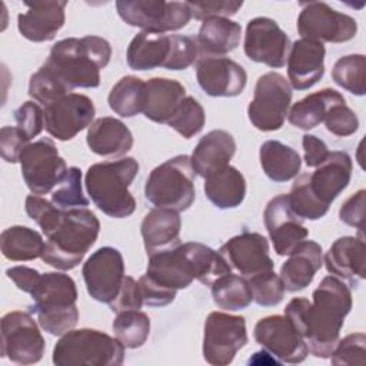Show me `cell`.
<instances>
[{"instance_id": "1", "label": "cell", "mask_w": 366, "mask_h": 366, "mask_svg": "<svg viewBox=\"0 0 366 366\" xmlns=\"http://www.w3.org/2000/svg\"><path fill=\"white\" fill-rule=\"evenodd\" d=\"M313 302L293 297L285 307V316L305 339L315 357H330L352 309L350 287L335 276H326L313 290Z\"/></svg>"}, {"instance_id": "2", "label": "cell", "mask_w": 366, "mask_h": 366, "mask_svg": "<svg viewBox=\"0 0 366 366\" xmlns=\"http://www.w3.org/2000/svg\"><path fill=\"white\" fill-rule=\"evenodd\" d=\"M110 57L112 46L100 36L69 37L51 46L43 66L70 92L79 87L96 89L100 84V70L109 64Z\"/></svg>"}, {"instance_id": "3", "label": "cell", "mask_w": 366, "mask_h": 366, "mask_svg": "<svg viewBox=\"0 0 366 366\" xmlns=\"http://www.w3.org/2000/svg\"><path fill=\"white\" fill-rule=\"evenodd\" d=\"M137 172L139 163L133 157L94 163L84 176L87 194L97 209L109 217H129L136 209V200L129 187Z\"/></svg>"}, {"instance_id": "4", "label": "cell", "mask_w": 366, "mask_h": 366, "mask_svg": "<svg viewBox=\"0 0 366 366\" xmlns=\"http://www.w3.org/2000/svg\"><path fill=\"white\" fill-rule=\"evenodd\" d=\"M99 232L100 222L87 207L64 210L59 224L46 236L41 260L54 269L71 270L96 243Z\"/></svg>"}, {"instance_id": "5", "label": "cell", "mask_w": 366, "mask_h": 366, "mask_svg": "<svg viewBox=\"0 0 366 366\" xmlns=\"http://www.w3.org/2000/svg\"><path fill=\"white\" fill-rule=\"evenodd\" d=\"M37 322L43 330L53 336H63L79 320L77 287L74 280L61 272H46L30 293Z\"/></svg>"}, {"instance_id": "6", "label": "cell", "mask_w": 366, "mask_h": 366, "mask_svg": "<svg viewBox=\"0 0 366 366\" xmlns=\"http://www.w3.org/2000/svg\"><path fill=\"white\" fill-rule=\"evenodd\" d=\"M199 56L196 39L183 34L140 31L129 43L126 59L132 70L146 71L157 67L184 70Z\"/></svg>"}, {"instance_id": "7", "label": "cell", "mask_w": 366, "mask_h": 366, "mask_svg": "<svg viewBox=\"0 0 366 366\" xmlns=\"http://www.w3.org/2000/svg\"><path fill=\"white\" fill-rule=\"evenodd\" d=\"M124 360V346L96 329H77L64 333L53 349L56 366H119Z\"/></svg>"}, {"instance_id": "8", "label": "cell", "mask_w": 366, "mask_h": 366, "mask_svg": "<svg viewBox=\"0 0 366 366\" xmlns=\"http://www.w3.org/2000/svg\"><path fill=\"white\" fill-rule=\"evenodd\" d=\"M194 176L190 156L177 154L150 172L144 184V196L154 207L184 212L196 197Z\"/></svg>"}, {"instance_id": "9", "label": "cell", "mask_w": 366, "mask_h": 366, "mask_svg": "<svg viewBox=\"0 0 366 366\" xmlns=\"http://www.w3.org/2000/svg\"><path fill=\"white\" fill-rule=\"evenodd\" d=\"M292 103V86L277 71L262 74L254 86L253 99L247 106V117L252 126L262 132L279 130L289 113Z\"/></svg>"}, {"instance_id": "10", "label": "cell", "mask_w": 366, "mask_h": 366, "mask_svg": "<svg viewBox=\"0 0 366 366\" xmlns=\"http://www.w3.org/2000/svg\"><path fill=\"white\" fill-rule=\"evenodd\" d=\"M116 9L126 24L150 33L180 30L192 19L186 1L119 0Z\"/></svg>"}, {"instance_id": "11", "label": "cell", "mask_w": 366, "mask_h": 366, "mask_svg": "<svg viewBox=\"0 0 366 366\" xmlns=\"http://www.w3.org/2000/svg\"><path fill=\"white\" fill-rule=\"evenodd\" d=\"M21 177L33 194H46L67 174V164L59 154L51 139L43 137L34 143H29L20 154Z\"/></svg>"}, {"instance_id": "12", "label": "cell", "mask_w": 366, "mask_h": 366, "mask_svg": "<svg viewBox=\"0 0 366 366\" xmlns=\"http://www.w3.org/2000/svg\"><path fill=\"white\" fill-rule=\"evenodd\" d=\"M247 343L243 316L212 312L203 330V357L213 366L230 365L237 352Z\"/></svg>"}, {"instance_id": "13", "label": "cell", "mask_w": 366, "mask_h": 366, "mask_svg": "<svg viewBox=\"0 0 366 366\" xmlns=\"http://www.w3.org/2000/svg\"><path fill=\"white\" fill-rule=\"evenodd\" d=\"M297 17V33L302 39L319 43H345L357 33L356 20L345 13L336 11L323 1L302 3Z\"/></svg>"}, {"instance_id": "14", "label": "cell", "mask_w": 366, "mask_h": 366, "mask_svg": "<svg viewBox=\"0 0 366 366\" xmlns=\"http://www.w3.org/2000/svg\"><path fill=\"white\" fill-rule=\"evenodd\" d=\"M44 339L29 312L11 310L1 317V356L17 365H33L44 355Z\"/></svg>"}, {"instance_id": "15", "label": "cell", "mask_w": 366, "mask_h": 366, "mask_svg": "<svg viewBox=\"0 0 366 366\" xmlns=\"http://www.w3.org/2000/svg\"><path fill=\"white\" fill-rule=\"evenodd\" d=\"M254 340L279 363H300L309 355L305 339L283 315H270L254 325Z\"/></svg>"}, {"instance_id": "16", "label": "cell", "mask_w": 366, "mask_h": 366, "mask_svg": "<svg viewBox=\"0 0 366 366\" xmlns=\"http://www.w3.org/2000/svg\"><path fill=\"white\" fill-rule=\"evenodd\" d=\"M290 39L269 17H254L249 20L244 33V54L256 63H263L272 69L283 67L290 51Z\"/></svg>"}, {"instance_id": "17", "label": "cell", "mask_w": 366, "mask_h": 366, "mask_svg": "<svg viewBox=\"0 0 366 366\" xmlns=\"http://www.w3.org/2000/svg\"><path fill=\"white\" fill-rule=\"evenodd\" d=\"M96 114L94 103L80 93H69L44 106V129L60 140H71L83 129L93 123Z\"/></svg>"}, {"instance_id": "18", "label": "cell", "mask_w": 366, "mask_h": 366, "mask_svg": "<svg viewBox=\"0 0 366 366\" xmlns=\"http://www.w3.org/2000/svg\"><path fill=\"white\" fill-rule=\"evenodd\" d=\"M81 274L87 293L97 302L109 305L124 279V260L122 253L112 246H103L84 262Z\"/></svg>"}, {"instance_id": "19", "label": "cell", "mask_w": 366, "mask_h": 366, "mask_svg": "<svg viewBox=\"0 0 366 366\" xmlns=\"http://www.w3.org/2000/svg\"><path fill=\"white\" fill-rule=\"evenodd\" d=\"M263 220L273 249L279 256H289L309 234L302 223L303 220L292 210L287 194H277L269 200L263 212Z\"/></svg>"}, {"instance_id": "20", "label": "cell", "mask_w": 366, "mask_h": 366, "mask_svg": "<svg viewBox=\"0 0 366 366\" xmlns=\"http://www.w3.org/2000/svg\"><path fill=\"white\" fill-rule=\"evenodd\" d=\"M219 253L240 276L249 279L254 274L273 270V260L269 256V242L260 233L243 232L230 237Z\"/></svg>"}, {"instance_id": "21", "label": "cell", "mask_w": 366, "mask_h": 366, "mask_svg": "<svg viewBox=\"0 0 366 366\" xmlns=\"http://www.w3.org/2000/svg\"><path fill=\"white\" fill-rule=\"evenodd\" d=\"M196 77L202 90L212 97H236L247 83L246 70L229 57H200Z\"/></svg>"}, {"instance_id": "22", "label": "cell", "mask_w": 366, "mask_h": 366, "mask_svg": "<svg viewBox=\"0 0 366 366\" xmlns=\"http://www.w3.org/2000/svg\"><path fill=\"white\" fill-rule=\"evenodd\" d=\"M323 263L332 276L349 283L350 287H357L366 279L365 239L355 236L336 239L325 253Z\"/></svg>"}, {"instance_id": "23", "label": "cell", "mask_w": 366, "mask_h": 366, "mask_svg": "<svg viewBox=\"0 0 366 366\" xmlns=\"http://www.w3.org/2000/svg\"><path fill=\"white\" fill-rule=\"evenodd\" d=\"M352 170L353 163L346 152H330L313 173H307V187L323 206L330 207L332 202L349 186Z\"/></svg>"}, {"instance_id": "24", "label": "cell", "mask_w": 366, "mask_h": 366, "mask_svg": "<svg viewBox=\"0 0 366 366\" xmlns=\"http://www.w3.org/2000/svg\"><path fill=\"white\" fill-rule=\"evenodd\" d=\"M67 1H37L26 3L27 10L17 16L20 34L34 43L53 40L57 31L64 26Z\"/></svg>"}, {"instance_id": "25", "label": "cell", "mask_w": 366, "mask_h": 366, "mask_svg": "<svg viewBox=\"0 0 366 366\" xmlns=\"http://www.w3.org/2000/svg\"><path fill=\"white\" fill-rule=\"evenodd\" d=\"M325 46L319 41L299 39L287 56L289 83L296 90L313 87L325 74Z\"/></svg>"}, {"instance_id": "26", "label": "cell", "mask_w": 366, "mask_h": 366, "mask_svg": "<svg viewBox=\"0 0 366 366\" xmlns=\"http://www.w3.org/2000/svg\"><path fill=\"white\" fill-rule=\"evenodd\" d=\"M323 264L322 246L313 240H302L280 267V279L286 292L306 289Z\"/></svg>"}, {"instance_id": "27", "label": "cell", "mask_w": 366, "mask_h": 366, "mask_svg": "<svg viewBox=\"0 0 366 366\" xmlns=\"http://www.w3.org/2000/svg\"><path fill=\"white\" fill-rule=\"evenodd\" d=\"M236 153L234 137L222 129L210 130L196 144L190 162L197 176L206 179L207 176L229 166Z\"/></svg>"}, {"instance_id": "28", "label": "cell", "mask_w": 366, "mask_h": 366, "mask_svg": "<svg viewBox=\"0 0 366 366\" xmlns=\"http://www.w3.org/2000/svg\"><path fill=\"white\" fill-rule=\"evenodd\" d=\"M180 229L182 219L179 212L164 207H154L147 212L140 226L147 256L179 246Z\"/></svg>"}, {"instance_id": "29", "label": "cell", "mask_w": 366, "mask_h": 366, "mask_svg": "<svg viewBox=\"0 0 366 366\" xmlns=\"http://www.w3.org/2000/svg\"><path fill=\"white\" fill-rule=\"evenodd\" d=\"M86 142L99 156L122 157L133 147V134L122 120L104 116L89 126Z\"/></svg>"}, {"instance_id": "30", "label": "cell", "mask_w": 366, "mask_h": 366, "mask_svg": "<svg viewBox=\"0 0 366 366\" xmlns=\"http://www.w3.org/2000/svg\"><path fill=\"white\" fill-rule=\"evenodd\" d=\"M186 97V89L174 79L153 77L146 81L143 114L146 119L167 124Z\"/></svg>"}, {"instance_id": "31", "label": "cell", "mask_w": 366, "mask_h": 366, "mask_svg": "<svg viewBox=\"0 0 366 366\" xmlns=\"http://www.w3.org/2000/svg\"><path fill=\"white\" fill-rule=\"evenodd\" d=\"M146 276L160 287L176 293L194 280L179 246L149 254Z\"/></svg>"}, {"instance_id": "32", "label": "cell", "mask_w": 366, "mask_h": 366, "mask_svg": "<svg viewBox=\"0 0 366 366\" xmlns=\"http://www.w3.org/2000/svg\"><path fill=\"white\" fill-rule=\"evenodd\" d=\"M242 36V27L237 21L227 17H210L203 20L196 43L202 57H223L233 51Z\"/></svg>"}, {"instance_id": "33", "label": "cell", "mask_w": 366, "mask_h": 366, "mask_svg": "<svg viewBox=\"0 0 366 366\" xmlns=\"http://www.w3.org/2000/svg\"><path fill=\"white\" fill-rule=\"evenodd\" d=\"M203 189L209 202L217 209H234L244 200L246 180L236 167L229 164L207 176Z\"/></svg>"}, {"instance_id": "34", "label": "cell", "mask_w": 366, "mask_h": 366, "mask_svg": "<svg viewBox=\"0 0 366 366\" xmlns=\"http://www.w3.org/2000/svg\"><path fill=\"white\" fill-rule=\"evenodd\" d=\"M179 249L193 279L199 280L202 285L212 286L219 277L232 273V269L223 256L203 243L187 242L179 244Z\"/></svg>"}, {"instance_id": "35", "label": "cell", "mask_w": 366, "mask_h": 366, "mask_svg": "<svg viewBox=\"0 0 366 366\" xmlns=\"http://www.w3.org/2000/svg\"><path fill=\"white\" fill-rule=\"evenodd\" d=\"M340 102L346 100L339 92L333 89H322L296 102L289 109L287 120L292 126L302 130L315 129L323 123L329 109Z\"/></svg>"}, {"instance_id": "36", "label": "cell", "mask_w": 366, "mask_h": 366, "mask_svg": "<svg viewBox=\"0 0 366 366\" xmlns=\"http://www.w3.org/2000/svg\"><path fill=\"white\" fill-rule=\"evenodd\" d=\"M259 159L264 174L276 183H285L295 179L302 166L299 153L279 140L264 142L260 146Z\"/></svg>"}, {"instance_id": "37", "label": "cell", "mask_w": 366, "mask_h": 366, "mask_svg": "<svg viewBox=\"0 0 366 366\" xmlns=\"http://www.w3.org/2000/svg\"><path fill=\"white\" fill-rule=\"evenodd\" d=\"M44 246L41 234L27 226L16 224L1 232V253L11 262H29L41 257Z\"/></svg>"}, {"instance_id": "38", "label": "cell", "mask_w": 366, "mask_h": 366, "mask_svg": "<svg viewBox=\"0 0 366 366\" xmlns=\"http://www.w3.org/2000/svg\"><path fill=\"white\" fill-rule=\"evenodd\" d=\"M146 81L136 76L122 77L107 96L109 107L120 117H134L143 113Z\"/></svg>"}, {"instance_id": "39", "label": "cell", "mask_w": 366, "mask_h": 366, "mask_svg": "<svg viewBox=\"0 0 366 366\" xmlns=\"http://www.w3.org/2000/svg\"><path fill=\"white\" fill-rule=\"evenodd\" d=\"M212 297L219 309L227 312L243 310L253 300L249 279L233 273H227L213 282Z\"/></svg>"}, {"instance_id": "40", "label": "cell", "mask_w": 366, "mask_h": 366, "mask_svg": "<svg viewBox=\"0 0 366 366\" xmlns=\"http://www.w3.org/2000/svg\"><path fill=\"white\" fill-rule=\"evenodd\" d=\"M114 337L126 349H137L143 346L150 333V319L140 310H124L116 313L113 320Z\"/></svg>"}, {"instance_id": "41", "label": "cell", "mask_w": 366, "mask_h": 366, "mask_svg": "<svg viewBox=\"0 0 366 366\" xmlns=\"http://www.w3.org/2000/svg\"><path fill=\"white\" fill-rule=\"evenodd\" d=\"M333 81L355 96L366 93V57L365 54H347L340 57L332 69Z\"/></svg>"}, {"instance_id": "42", "label": "cell", "mask_w": 366, "mask_h": 366, "mask_svg": "<svg viewBox=\"0 0 366 366\" xmlns=\"http://www.w3.org/2000/svg\"><path fill=\"white\" fill-rule=\"evenodd\" d=\"M289 196V203L292 210L302 220H319L322 219L329 207L323 206L307 187V173L296 176Z\"/></svg>"}, {"instance_id": "43", "label": "cell", "mask_w": 366, "mask_h": 366, "mask_svg": "<svg viewBox=\"0 0 366 366\" xmlns=\"http://www.w3.org/2000/svg\"><path fill=\"white\" fill-rule=\"evenodd\" d=\"M51 202L63 210L83 209L89 206V199L83 193L81 170L79 167H69L66 177L51 192Z\"/></svg>"}, {"instance_id": "44", "label": "cell", "mask_w": 366, "mask_h": 366, "mask_svg": "<svg viewBox=\"0 0 366 366\" xmlns=\"http://www.w3.org/2000/svg\"><path fill=\"white\" fill-rule=\"evenodd\" d=\"M204 122L206 114L203 106L194 97L186 96L167 124L184 139H192L202 132Z\"/></svg>"}, {"instance_id": "45", "label": "cell", "mask_w": 366, "mask_h": 366, "mask_svg": "<svg viewBox=\"0 0 366 366\" xmlns=\"http://www.w3.org/2000/svg\"><path fill=\"white\" fill-rule=\"evenodd\" d=\"M253 302L263 307L277 306L285 297V286L279 274L273 270L249 277Z\"/></svg>"}, {"instance_id": "46", "label": "cell", "mask_w": 366, "mask_h": 366, "mask_svg": "<svg viewBox=\"0 0 366 366\" xmlns=\"http://www.w3.org/2000/svg\"><path fill=\"white\" fill-rule=\"evenodd\" d=\"M69 93L71 92L44 66L30 77L29 96L44 106Z\"/></svg>"}, {"instance_id": "47", "label": "cell", "mask_w": 366, "mask_h": 366, "mask_svg": "<svg viewBox=\"0 0 366 366\" xmlns=\"http://www.w3.org/2000/svg\"><path fill=\"white\" fill-rule=\"evenodd\" d=\"M24 209L29 217L40 226L44 236L54 230L64 213L63 209H59L53 202H49L39 194H29L24 202Z\"/></svg>"}, {"instance_id": "48", "label": "cell", "mask_w": 366, "mask_h": 366, "mask_svg": "<svg viewBox=\"0 0 366 366\" xmlns=\"http://www.w3.org/2000/svg\"><path fill=\"white\" fill-rule=\"evenodd\" d=\"M366 362V335L363 332L350 333L339 339L332 355V365H365Z\"/></svg>"}, {"instance_id": "49", "label": "cell", "mask_w": 366, "mask_h": 366, "mask_svg": "<svg viewBox=\"0 0 366 366\" xmlns=\"http://www.w3.org/2000/svg\"><path fill=\"white\" fill-rule=\"evenodd\" d=\"M323 123L326 124V129L337 137L350 136L359 129V119L356 113L346 104V102L332 106Z\"/></svg>"}, {"instance_id": "50", "label": "cell", "mask_w": 366, "mask_h": 366, "mask_svg": "<svg viewBox=\"0 0 366 366\" xmlns=\"http://www.w3.org/2000/svg\"><path fill=\"white\" fill-rule=\"evenodd\" d=\"M192 17L196 20H206L210 17H230L234 16L243 6V1L233 0H206V1H186Z\"/></svg>"}, {"instance_id": "51", "label": "cell", "mask_w": 366, "mask_h": 366, "mask_svg": "<svg viewBox=\"0 0 366 366\" xmlns=\"http://www.w3.org/2000/svg\"><path fill=\"white\" fill-rule=\"evenodd\" d=\"M14 120L17 127L31 140L44 129V110L31 100L24 102L14 110Z\"/></svg>"}, {"instance_id": "52", "label": "cell", "mask_w": 366, "mask_h": 366, "mask_svg": "<svg viewBox=\"0 0 366 366\" xmlns=\"http://www.w3.org/2000/svg\"><path fill=\"white\" fill-rule=\"evenodd\" d=\"M27 136L16 126H3L0 130V153L4 162L19 163L20 154L29 144Z\"/></svg>"}, {"instance_id": "53", "label": "cell", "mask_w": 366, "mask_h": 366, "mask_svg": "<svg viewBox=\"0 0 366 366\" xmlns=\"http://www.w3.org/2000/svg\"><path fill=\"white\" fill-rule=\"evenodd\" d=\"M143 305L139 282H136L132 276H124L119 293L109 303V307L112 312L119 313L124 310H140Z\"/></svg>"}, {"instance_id": "54", "label": "cell", "mask_w": 366, "mask_h": 366, "mask_svg": "<svg viewBox=\"0 0 366 366\" xmlns=\"http://www.w3.org/2000/svg\"><path fill=\"white\" fill-rule=\"evenodd\" d=\"M365 203H366V192L365 189L357 190L355 194L347 197L339 210V217L347 226L357 229L359 236L363 237L365 229Z\"/></svg>"}, {"instance_id": "55", "label": "cell", "mask_w": 366, "mask_h": 366, "mask_svg": "<svg viewBox=\"0 0 366 366\" xmlns=\"http://www.w3.org/2000/svg\"><path fill=\"white\" fill-rule=\"evenodd\" d=\"M139 286L143 297V303L152 307H163L172 303L176 297V292L166 290L152 282L146 274L139 279Z\"/></svg>"}, {"instance_id": "56", "label": "cell", "mask_w": 366, "mask_h": 366, "mask_svg": "<svg viewBox=\"0 0 366 366\" xmlns=\"http://www.w3.org/2000/svg\"><path fill=\"white\" fill-rule=\"evenodd\" d=\"M302 146L305 152V163L307 167L320 166L330 154L326 143L313 134H303Z\"/></svg>"}, {"instance_id": "57", "label": "cell", "mask_w": 366, "mask_h": 366, "mask_svg": "<svg viewBox=\"0 0 366 366\" xmlns=\"http://www.w3.org/2000/svg\"><path fill=\"white\" fill-rule=\"evenodd\" d=\"M7 277L17 286V289L26 292V293H31L33 289L36 287V285L39 283L41 273H39L36 269L27 267V266H14V267H9L6 270Z\"/></svg>"}]
</instances>
